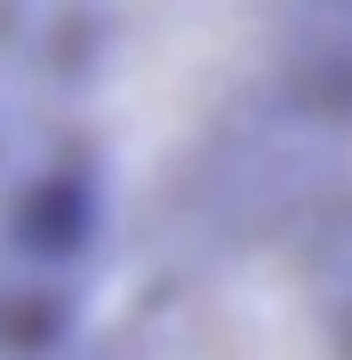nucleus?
<instances>
[{"label":"nucleus","mask_w":352,"mask_h":360,"mask_svg":"<svg viewBox=\"0 0 352 360\" xmlns=\"http://www.w3.org/2000/svg\"><path fill=\"white\" fill-rule=\"evenodd\" d=\"M313 0H96L65 49V144L96 208L160 248L264 184L304 104Z\"/></svg>","instance_id":"f257e3e1"},{"label":"nucleus","mask_w":352,"mask_h":360,"mask_svg":"<svg viewBox=\"0 0 352 360\" xmlns=\"http://www.w3.org/2000/svg\"><path fill=\"white\" fill-rule=\"evenodd\" d=\"M80 360H352V208L280 184L144 248Z\"/></svg>","instance_id":"f03ea898"}]
</instances>
